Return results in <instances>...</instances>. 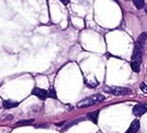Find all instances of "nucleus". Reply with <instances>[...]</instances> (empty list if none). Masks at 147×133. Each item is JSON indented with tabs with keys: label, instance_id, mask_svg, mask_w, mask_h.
I'll use <instances>...</instances> for the list:
<instances>
[{
	"label": "nucleus",
	"instance_id": "obj_7",
	"mask_svg": "<svg viewBox=\"0 0 147 133\" xmlns=\"http://www.w3.org/2000/svg\"><path fill=\"white\" fill-rule=\"evenodd\" d=\"M3 107L6 108V109H11V108H14V107H17L19 105V103L17 101H10V100H7V101H3Z\"/></svg>",
	"mask_w": 147,
	"mask_h": 133
},
{
	"label": "nucleus",
	"instance_id": "obj_3",
	"mask_svg": "<svg viewBox=\"0 0 147 133\" xmlns=\"http://www.w3.org/2000/svg\"><path fill=\"white\" fill-rule=\"evenodd\" d=\"M103 90L109 94H113L115 96H125L132 93V90L130 88L124 87H105Z\"/></svg>",
	"mask_w": 147,
	"mask_h": 133
},
{
	"label": "nucleus",
	"instance_id": "obj_1",
	"mask_svg": "<svg viewBox=\"0 0 147 133\" xmlns=\"http://www.w3.org/2000/svg\"><path fill=\"white\" fill-rule=\"evenodd\" d=\"M142 47L136 43L133 50L132 57H131V62H130L131 68L136 73L140 71V67L142 63Z\"/></svg>",
	"mask_w": 147,
	"mask_h": 133
},
{
	"label": "nucleus",
	"instance_id": "obj_8",
	"mask_svg": "<svg viewBox=\"0 0 147 133\" xmlns=\"http://www.w3.org/2000/svg\"><path fill=\"white\" fill-rule=\"evenodd\" d=\"M99 113H100V111H94V112L90 113V114L88 115V118L90 119V121H92L94 124H97L98 123Z\"/></svg>",
	"mask_w": 147,
	"mask_h": 133
},
{
	"label": "nucleus",
	"instance_id": "obj_5",
	"mask_svg": "<svg viewBox=\"0 0 147 133\" xmlns=\"http://www.w3.org/2000/svg\"><path fill=\"white\" fill-rule=\"evenodd\" d=\"M32 94L36 96L38 99H40L42 101L46 100L49 97V93L47 90H45L43 88H34L32 91Z\"/></svg>",
	"mask_w": 147,
	"mask_h": 133
},
{
	"label": "nucleus",
	"instance_id": "obj_13",
	"mask_svg": "<svg viewBox=\"0 0 147 133\" xmlns=\"http://www.w3.org/2000/svg\"><path fill=\"white\" fill-rule=\"evenodd\" d=\"M140 88H141V89L142 91H144V93H147V85L145 84V83H142L141 85H140Z\"/></svg>",
	"mask_w": 147,
	"mask_h": 133
},
{
	"label": "nucleus",
	"instance_id": "obj_10",
	"mask_svg": "<svg viewBox=\"0 0 147 133\" xmlns=\"http://www.w3.org/2000/svg\"><path fill=\"white\" fill-rule=\"evenodd\" d=\"M137 9H142L144 7V0H132Z\"/></svg>",
	"mask_w": 147,
	"mask_h": 133
},
{
	"label": "nucleus",
	"instance_id": "obj_14",
	"mask_svg": "<svg viewBox=\"0 0 147 133\" xmlns=\"http://www.w3.org/2000/svg\"><path fill=\"white\" fill-rule=\"evenodd\" d=\"M60 1L63 4H64V5H68V4L70 3V0H60Z\"/></svg>",
	"mask_w": 147,
	"mask_h": 133
},
{
	"label": "nucleus",
	"instance_id": "obj_15",
	"mask_svg": "<svg viewBox=\"0 0 147 133\" xmlns=\"http://www.w3.org/2000/svg\"><path fill=\"white\" fill-rule=\"evenodd\" d=\"M144 10H145V13L147 14V6L145 7V9H144Z\"/></svg>",
	"mask_w": 147,
	"mask_h": 133
},
{
	"label": "nucleus",
	"instance_id": "obj_11",
	"mask_svg": "<svg viewBox=\"0 0 147 133\" xmlns=\"http://www.w3.org/2000/svg\"><path fill=\"white\" fill-rule=\"evenodd\" d=\"M48 93H49V98H51V99H57V94H56V91L54 88H50L48 91Z\"/></svg>",
	"mask_w": 147,
	"mask_h": 133
},
{
	"label": "nucleus",
	"instance_id": "obj_4",
	"mask_svg": "<svg viewBox=\"0 0 147 133\" xmlns=\"http://www.w3.org/2000/svg\"><path fill=\"white\" fill-rule=\"evenodd\" d=\"M147 112V105L146 104H136L132 109V113L136 116H142Z\"/></svg>",
	"mask_w": 147,
	"mask_h": 133
},
{
	"label": "nucleus",
	"instance_id": "obj_12",
	"mask_svg": "<svg viewBox=\"0 0 147 133\" xmlns=\"http://www.w3.org/2000/svg\"><path fill=\"white\" fill-rule=\"evenodd\" d=\"M34 121V119H28V120H21L18 121L16 125H24V124H31Z\"/></svg>",
	"mask_w": 147,
	"mask_h": 133
},
{
	"label": "nucleus",
	"instance_id": "obj_2",
	"mask_svg": "<svg viewBox=\"0 0 147 133\" xmlns=\"http://www.w3.org/2000/svg\"><path fill=\"white\" fill-rule=\"evenodd\" d=\"M105 100V97L102 94H94L90 97H88L86 99H84L82 101H80L77 103V107L78 108H87L93 106V105L102 103V101Z\"/></svg>",
	"mask_w": 147,
	"mask_h": 133
},
{
	"label": "nucleus",
	"instance_id": "obj_6",
	"mask_svg": "<svg viewBox=\"0 0 147 133\" xmlns=\"http://www.w3.org/2000/svg\"><path fill=\"white\" fill-rule=\"evenodd\" d=\"M139 128H140V121L138 119H135L132 123L130 124L129 128H127V130L125 133H136Z\"/></svg>",
	"mask_w": 147,
	"mask_h": 133
},
{
	"label": "nucleus",
	"instance_id": "obj_9",
	"mask_svg": "<svg viewBox=\"0 0 147 133\" xmlns=\"http://www.w3.org/2000/svg\"><path fill=\"white\" fill-rule=\"evenodd\" d=\"M146 38H147V34L146 33H142V34H141L140 36H139V37H138V39H137V44H139L140 46H142V47H144V43H145V41H146Z\"/></svg>",
	"mask_w": 147,
	"mask_h": 133
},
{
	"label": "nucleus",
	"instance_id": "obj_16",
	"mask_svg": "<svg viewBox=\"0 0 147 133\" xmlns=\"http://www.w3.org/2000/svg\"><path fill=\"white\" fill-rule=\"evenodd\" d=\"M125 1H129V0H125Z\"/></svg>",
	"mask_w": 147,
	"mask_h": 133
}]
</instances>
